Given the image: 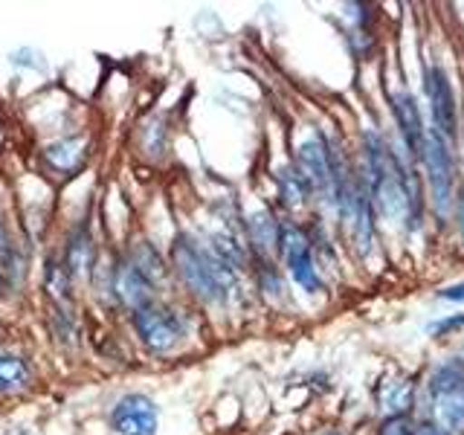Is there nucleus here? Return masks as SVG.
<instances>
[{
	"instance_id": "obj_1",
	"label": "nucleus",
	"mask_w": 464,
	"mask_h": 435,
	"mask_svg": "<svg viewBox=\"0 0 464 435\" xmlns=\"http://www.w3.org/2000/svg\"><path fill=\"white\" fill-rule=\"evenodd\" d=\"M362 160H366L362 180L369 186L374 207L386 218H398L401 212H406V188L415 180V174L406 171L401 157L392 151L389 142L381 134H374V130L362 134Z\"/></svg>"
},
{
	"instance_id": "obj_2",
	"label": "nucleus",
	"mask_w": 464,
	"mask_h": 435,
	"mask_svg": "<svg viewBox=\"0 0 464 435\" xmlns=\"http://www.w3.org/2000/svg\"><path fill=\"white\" fill-rule=\"evenodd\" d=\"M171 261L178 267L180 279L186 282V287L203 302H224L232 294V287H236V270L227 261L218 258L212 250H203L188 236H180L174 241Z\"/></svg>"
},
{
	"instance_id": "obj_3",
	"label": "nucleus",
	"mask_w": 464,
	"mask_h": 435,
	"mask_svg": "<svg viewBox=\"0 0 464 435\" xmlns=\"http://www.w3.org/2000/svg\"><path fill=\"white\" fill-rule=\"evenodd\" d=\"M134 328L142 345L154 354H169L183 340V319L178 316V311L157 302L134 311Z\"/></svg>"
},
{
	"instance_id": "obj_4",
	"label": "nucleus",
	"mask_w": 464,
	"mask_h": 435,
	"mask_svg": "<svg viewBox=\"0 0 464 435\" xmlns=\"http://www.w3.org/2000/svg\"><path fill=\"white\" fill-rule=\"evenodd\" d=\"M279 250L285 256L287 273L294 276V282L308 290V294H319L323 290V279H319L316 261H314V246L311 238L304 236V229L296 224H282L279 227Z\"/></svg>"
},
{
	"instance_id": "obj_5",
	"label": "nucleus",
	"mask_w": 464,
	"mask_h": 435,
	"mask_svg": "<svg viewBox=\"0 0 464 435\" xmlns=\"http://www.w3.org/2000/svg\"><path fill=\"white\" fill-rule=\"evenodd\" d=\"M420 160H424V163H427V171H430L435 209H439V212H447V209H450V203H453V157H450L447 142H444V137H441L435 128L427 130Z\"/></svg>"
},
{
	"instance_id": "obj_6",
	"label": "nucleus",
	"mask_w": 464,
	"mask_h": 435,
	"mask_svg": "<svg viewBox=\"0 0 464 435\" xmlns=\"http://www.w3.org/2000/svg\"><path fill=\"white\" fill-rule=\"evenodd\" d=\"M424 87H427L435 130H439L441 137H456V96H453V87H450L447 72L439 64H427Z\"/></svg>"
},
{
	"instance_id": "obj_7",
	"label": "nucleus",
	"mask_w": 464,
	"mask_h": 435,
	"mask_svg": "<svg viewBox=\"0 0 464 435\" xmlns=\"http://www.w3.org/2000/svg\"><path fill=\"white\" fill-rule=\"evenodd\" d=\"M116 435H157V403L145 395H125L111 412Z\"/></svg>"
},
{
	"instance_id": "obj_8",
	"label": "nucleus",
	"mask_w": 464,
	"mask_h": 435,
	"mask_svg": "<svg viewBox=\"0 0 464 435\" xmlns=\"http://www.w3.org/2000/svg\"><path fill=\"white\" fill-rule=\"evenodd\" d=\"M302 180L308 183V188L319 195L331 192V157H328V145L325 140L314 134L299 145V169Z\"/></svg>"
},
{
	"instance_id": "obj_9",
	"label": "nucleus",
	"mask_w": 464,
	"mask_h": 435,
	"mask_svg": "<svg viewBox=\"0 0 464 435\" xmlns=\"http://www.w3.org/2000/svg\"><path fill=\"white\" fill-rule=\"evenodd\" d=\"M389 102H392V113H395V120H398L406 151H410L415 160H420L427 130H424V122H420V111H418L415 96L410 91H395V93H389Z\"/></svg>"
},
{
	"instance_id": "obj_10",
	"label": "nucleus",
	"mask_w": 464,
	"mask_h": 435,
	"mask_svg": "<svg viewBox=\"0 0 464 435\" xmlns=\"http://www.w3.org/2000/svg\"><path fill=\"white\" fill-rule=\"evenodd\" d=\"M113 290H116V296H120L122 304H128L130 311H140L142 304H151L154 285L145 279L130 261H122L113 273Z\"/></svg>"
},
{
	"instance_id": "obj_11",
	"label": "nucleus",
	"mask_w": 464,
	"mask_h": 435,
	"mask_svg": "<svg viewBox=\"0 0 464 435\" xmlns=\"http://www.w3.org/2000/svg\"><path fill=\"white\" fill-rule=\"evenodd\" d=\"M44 157H47V163L55 171L70 174V171H76L84 163L87 145H84V140H55V142L47 145V149H44Z\"/></svg>"
},
{
	"instance_id": "obj_12",
	"label": "nucleus",
	"mask_w": 464,
	"mask_h": 435,
	"mask_svg": "<svg viewBox=\"0 0 464 435\" xmlns=\"http://www.w3.org/2000/svg\"><path fill=\"white\" fill-rule=\"evenodd\" d=\"M33 383V372H29L26 360L18 357V354H0V392H24Z\"/></svg>"
},
{
	"instance_id": "obj_13",
	"label": "nucleus",
	"mask_w": 464,
	"mask_h": 435,
	"mask_svg": "<svg viewBox=\"0 0 464 435\" xmlns=\"http://www.w3.org/2000/svg\"><path fill=\"white\" fill-rule=\"evenodd\" d=\"M91 265H93V238L87 236L84 227H79L70 236V244H67V273L70 276H87Z\"/></svg>"
},
{
	"instance_id": "obj_14",
	"label": "nucleus",
	"mask_w": 464,
	"mask_h": 435,
	"mask_svg": "<svg viewBox=\"0 0 464 435\" xmlns=\"http://www.w3.org/2000/svg\"><path fill=\"white\" fill-rule=\"evenodd\" d=\"M246 227H250V241L261 256H267L273 246H279V227L282 224H276V218L267 209L256 212L250 221H246Z\"/></svg>"
},
{
	"instance_id": "obj_15",
	"label": "nucleus",
	"mask_w": 464,
	"mask_h": 435,
	"mask_svg": "<svg viewBox=\"0 0 464 435\" xmlns=\"http://www.w3.org/2000/svg\"><path fill=\"white\" fill-rule=\"evenodd\" d=\"M128 261H130V265H134L151 285L163 282V276H166L163 258H160V253L154 250V246H151L149 241H140V244L134 246V253H130Z\"/></svg>"
},
{
	"instance_id": "obj_16",
	"label": "nucleus",
	"mask_w": 464,
	"mask_h": 435,
	"mask_svg": "<svg viewBox=\"0 0 464 435\" xmlns=\"http://www.w3.org/2000/svg\"><path fill=\"white\" fill-rule=\"evenodd\" d=\"M464 389V366L461 362H444V366L435 369L432 381H430V392L435 398L450 395V392H461Z\"/></svg>"
},
{
	"instance_id": "obj_17",
	"label": "nucleus",
	"mask_w": 464,
	"mask_h": 435,
	"mask_svg": "<svg viewBox=\"0 0 464 435\" xmlns=\"http://www.w3.org/2000/svg\"><path fill=\"white\" fill-rule=\"evenodd\" d=\"M439 418L450 432H459L464 427V389L439 398Z\"/></svg>"
},
{
	"instance_id": "obj_18",
	"label": "nucleus",
	"mask_w": 464,
	"mask_h": 435,
	"mask_svg": "<svg viewBox=\"0 0 464 435\" xmlns=\"http://www.w3.org/2000/svg\"><path fill=\"white\" fill-rule=\"evenodd\" d=\"M67 279H70V273H67V267H62V261L47 258V270H44V287H47L55 299L67 296V285H70Z\"/></svg>"
},
{
	"instance_id": "obj_19",
	"label": "nucleus",
	"mask_w": 464,
	"mask_h": 435,
	"mask_svg": "<svg viewBox=\"0 0 464 435\" xmlns=\"http://www.w3.org/2000/svg\"><path fill=\"white\" fill-rule=\"evenodd\" d=\"M282 200L287 203V207H299L304 192H308V183L302 180V174L299 171H282Z\"/></svg>"
},
{
	"instance_id": "obj_20",
	"label": "nucleus",
	"mask_w": 464,
	"mask_h": 435,
	"mask_svg": "<svg viewBox=\"0 0 464 435\" xmlns=\"http://www.w3.org/2000/svg\"><path fill=\"white\" fill-rule=\"evenodd\" d=\"M412 430H415L412 420L403 412V415H389L381 427V435H412Z\"/></svg>"
},
{
	"instance_id": "obj_21",
	"label": "nucleus",
	"mask_w": 464,
	"mask_h": 435,
	"mask_svg": "<svg viewBox=\"0 0 464 435\" xmlns=\"http://www.w3.org/2000/svg\"><path fill=\"white\" fill-rule=\"evenodd\" d=\"M439 296H441V299H450V302H464V282L444 287Z\"/></svg>"
},
{
	"instance_id": "obj_22",
	"label": "nucleus",
	"mask_w": 464,
	"mask_h": 435,
	"mask_svg": "<svg viewBox=\"0 0 464 435\" xmlns=\"http://www.w3.org/2000/svg\"><path fill=\"white\" fill-rule=\"evenodd\" d=\"M412 435H447V430L439 427V424H432V420H424V424H418L412 430Z\"/></svg>"
},
{
	"instance_id": "obj_23",
	"label": "nucleus",
	"mask_w": 464,
	"mask_h": 435,
	"mask_svg": "<svg viewBox=\"0 0 464 435\" xmlns=\"http://www.w3.org/2000/svg\"><path fill=\"white\" fill-rule=\"evenodd\" d=\"M459 229H461V238H464V186H461V195H459Z\"/></svg>"
}]
</instances>
